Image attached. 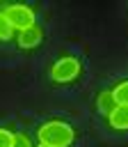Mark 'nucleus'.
Listing matches in <instances>:
<instances>
[{"label":"nucleus","mask_w":128,"mask_h":147,"mask_svg":"<svg viewBox=\"0 0 128 147\" xmlns=\"http://www.w3.org/2000/svg\"><path fill=\"white\" fill-rule=\"evenodd\" d=\"M75 138L73 133V126L66 124V122H59V119H53V122H46L39 126V142L43 145H50V147H66L71 145Z\"/></svg>","instance_id":"1"},{"label":"nucleus","mask_w":128,"mask_h":147,"mask_svg":"<svg viewBox=\"0 0 128 147\" xmlns=\"http://www.w3.org/2000/svg\"><path fill=\"white\" fill-rule=\"evenodd\" d=\"M5 16L11 21V25L14 28H18V30H25V28H30V25H34V11L27 7V5H7L5 9Z\"/></svg>","instance_id":"3"},{"label":"nucleus","mask_w":128,"mask_h":147,"mask_svg":"<svg viewBox=\"0 0 128 147\" xmlns=\"http://www.w3.org/2000/svg\"><path fill=\"white\" fill-rule=\"evenodd\" d=\"M96 106H98V110L103 113V115H112V110L119 106L117 103V99H114V92L112 90H105V92H101L98 94V99H96Z\"/></svg>","instance_id":"5"},{"label":"nucleus","mask_w":128,"mask_h":147,"mask_svg":"<svg viewBox=\"0 0 128 147\" xmlns=\"http://www.w3.org/2000/svg\"><path fill=\"white\" fill-rule=\"evenodd\" d=\"M14 145V133L7 129H0V147H11Z\"/></svg>","instance_id":"9"},{"label":"nucleus","mask_w":128,"mask_h":147,"mask_svg":"<svg viewBox=\"0 0 128 147\" xmlns=\"http://www.w3.org/2000/svg\"><path fill=\"white\" fill-rule=\"evenodd\" d=\"M41 41V28L34 23V25H30V28H25V30H18V44L23 46V48H32V46H37Z\"/></svg>","instance_id":"4"},{"label":"nucleus","mask_w":128,"mask_h":147,"mask_svg":"<svg viewBox=\"0 0 128 147\" xmlns=\"http://www.w3.org/2000/svg\"><path fill=\"white\" fill-rule=\"evenodd\" d=\"M11 32H14V25H11V21L5 16V11L0 9V39H9Z\"/></svg>","instance_id":"8"},{"label":"nucleus","mask_w":128,"mask_h":147,"mask_svg":"<svg viewBox=\"0 0 128 147\" xmlns=\"http://www.w3.org/2000/svg\"><path fill=\"white\" fill-rule=\"evenodd\" d=\"M110 124L114 129H128V106H117L110 115Z\"/></svg>","instance_id":"6"},{"label":"nucleus","mask_w":128,"mask_h":147,"mask_svg":"<svg viewBox=\"0 0 128 147\" xmlns=\"http://www.w3.org/2000/svg\"><path fill=\"white\" fill-rule=\"evenodd\" d=\"M11 147H32V142L25 133H14V145Z\"/></svg>","instance_id":"10"},{"label":"nucleus","mask_w":128,"mask_h":147,"mask_svg":"<svg viewBox=\"0 0 128 147\" xmlns=\"http://www.w3.org/2000/svg\"><path fill=\"white\" fill-rule=\"evenodd\" d=\"M78 74H80V62H78V57H73V55L59 57V60L50 67V78H53V80H57V83L73 80Z\"/></svg>","instance_id":"2"},{"label":"nucleus","mask_w":128,"mask_h":147,"mask_svg":"<svg viewBox=\"0 0 128 147\" xmlns=\"http://www.w3.org/2000/svg\"><path fill=\"white\" fill-rule=\"evenodd\" d=\"M37 147H50V145H43V142H39V145H37Z\"/></svg>","instance_id":"11"},{"label":"nucleus","mask_w":128,"mask_h":147,"mask_svg":"<svg viewBox=\"0 0 128 147\" xmlns=\"http://www.w3.org/2000/svg\"><path fill=\"white\" fill-rule=\"evenodd\" d=\"M112 92H114V99H117V103H119V106H128V80L119 83Z\"/></svg>","instance_id":"7"}]
</instances>
